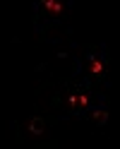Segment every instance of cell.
<instances>
[{"mask_svg": "<svg viewBox=\"0 0 120 149\" xmlns=\"http://www.w3.org/2000/svg\"><path fill=\"white\" fill-rule=\"evenodd\" d=\"M94 120H96V123H106V108H98L94 113Z\"/></svg>", "mask_w": 120, "mask_h": 149, "instance_id": "3957f363", "label": "cell"}, {"mask_svg": "<svg viewBox=\"0 0 120 149\" xmlns=\"http://www.w3.org/2000/svg\"><path fill=\"white\" fill-rule=\"evenodd\" d=\"M29 130H31V132H34V135H39V132H41V130H43V123H41V120H39V118H34V120H31V125H29Z\"/></svg>", "mask_w": 120, "mask_h": 149, "instance_id": "7a4b0ae2", "label": "cell"}, {"mask_svg": "<svg viewBox=\"0 0 120 149\" xmlns=\"http://www.w3.org/2000/svg\"><path fill=\"white\" fill-rule=\"evenodd\" d=\"M89 74L91 79L103 77V55H89Z\"/></svg>", "mask_w": 120, "mask_h": 149, "instance_id": "6da1fadb", "label": "cell"}]
</instances>
